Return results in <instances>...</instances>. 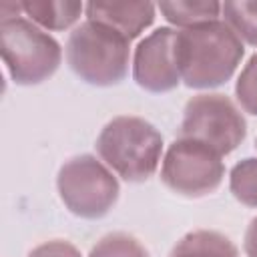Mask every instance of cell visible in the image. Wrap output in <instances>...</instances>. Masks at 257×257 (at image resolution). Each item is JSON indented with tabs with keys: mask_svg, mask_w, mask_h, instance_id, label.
<instances>
[{
	"mask_svg": "<svg viewBox=\"0 0 257 257\" xmlns=\"http://www.w3.org/2000/svg\"><path fill=\"white\" fill-rule=\"evenodd\" d=\"M231 193L243 205L257 207V159H245L233 167Z\"/></svg>",
	"mask_w": 257,
	"mask_h": 257,
	"instance_id": "cell-14",
	"label": "cell"
},
{
	"mask_svg": "<svg viewBox=\"0 0 257 257\" xmlns=\"http://www.w3.org/2000/svg\"><path fill=\"white\" fill-rule=\"evenodd\" d=\"M175 30L159 28L149 34L135 52L133 76L151 92H167L181 82L175 58Z\"/></svg>",
	"mask_w": 257,
	"mask_h": 257,
	"instance_id": "cell-8",
	"label": "cell"
},
{
	"mask_svg": "<svg viewBox=\"0 0 257 257\" xmlns=\"http://www.w3.org/2000/svg\"><path fill=\"white\" fill-rule=\"evenodd\" d=\"M225 24L245 40L247 44H257V2H225L221 4Z\"/></svg>",
	"mask_w": 257,
	"mask_h": 257,
	"instance_id": "cell-13",
	"label": "cell"
},
{
	"mask_svg": "<svg viewBox=\"0 0 257 257\" xmlns=\"http://www.w3.org/2000/svg\"><path fill=\"white\" fill-rule=\"evenodd\" d=\"M159 10L173 24L191 28L197 24L213 22L219 16L221 4L217 2H199V0H177V2H161Z\"/></svg>",
	"mask_w": 257,
	"mask_h": 257,
	"instance_id": "cell-12",
	"label": "cell"
},
{
	"mask_svg": "<svg viewBox=\"0 0 257 257\" xmlns=\"http://www.w3.org/2000/svg\"><path fill=\"white\" fill-rule=\"evenodd\" d=\"M90 257H149V253L135 237L126 233H110L92 247Z\"/></svg>",
	"mask_w": 257,
	"mask_h": 257,
	"instance_id": "cell-15",
	"label": "cell"
},
{
	"mask_svg": "<svg viewBox=\"0 0 257 257\" xmlns=\"http://www.w3.org/2000/svg\"><path fill=\"white\" fill-rule=\"evenodd\" d=\"M235 92H237V100L241 102V106L247 112L257 114V54H253L249 62L245 64L237 80Z\"/></svg>",
	"mask_w": 257,
	"mask_h": 257,
	"instance_id": "cell-16",
	"label": "cell"
},
{
	"mask_svg": "<svg viewBox=\"0 0 257 257\" xmlns=\"http://www.w3.org/2000/svg\"><path fill=\"white\" fill-rule=\"evenodd\" d=\"M2 60L16 84H38L60 64L58 42L26 18H6L0 22Z\"/></svg>",
	"mask_w": 257,
	"mask_h": 257,
	"instance_id": "cell-4",
	"label": "cell"
},
{
	"mask_svg": "<svg viewBox=\"0 0 257 257\" xmlns=\"http://www.w3.org/2000/svg\"><path fill=\"white\" fill-rule=\"evenodd\" d=\"M22 12H26L32 22H38L50 30H62L68 28L72 22L78 20L82 12L80 2L70 0H26L20 2Z\"/></svg>",
	"mask_w": 257,
	"mask_h": 257,
	"instance_id": "cell-10",
	"label": "cell"
},
{
	"mask_svg": "<svg viewBox=\"0 0 257 257\" xmlns=\"http://www.w3.org/2000/svg\"><path fill=\"white\" fill-rule=\"evenodd\" d=\"M243 56L239 36L219 20L183 28L175 34L181 80L191 88L219 86L231 78Z\"/></svg>",
	"mask_w": 257,
	"mask_h": 257,
	"instance_id": "cell-1",
	"label": "cell"
},
{
	"mask_svg": "<svg viewBox=\"0 0 257 257\" xmlns=\"http://www.w3.org/2000/svg\"><path fill=\"white\" fill-rule=\"evenodd\" d=\"M223 173L221 155L211 147L191 139H177L165 155L161 179L177 195L203 197L221 185Z\"/></svg>",
	"mask_w": 257,
	"mask_h": 257,
	"instance_id": "cell-7",
	"label": "cell"
},
{
	"mask_svg": "<svg viewBox=\"0 0 257 257\" xmlns=\"http://www.w3.org/2000/svg\"><path fill=\"white\" fill-rule=\"evenodd\" d=\"M128 38L114 28L86 20L66 42V60L72 72L88 84H118L128 70Z\"/></svg>",
	"mask_w": 257,
	"mask_h": 257,
	"instance_id": "cell-3",
	"label": "cell"
},
{
	"mask_svg": "<svg viewBox=\"0 0 257 257\" xmlns=\"http://www.w3.org/2000/svg\"><path fill=\"white\" fill-rule=\"evenodd\" d=\"M163 151L161 133L139 116L112 118L96 139L100 159L124 181L141 183L153 177Z\"/></svg>",
	"mask_w": 257,
	"mask_h": 257,
	"instance_id": "cell-2",
	"label": "cell"
},
{
	"mask_svg": "<svg viewBox=\"0 0 257 257\" xmlns=\"http://www.w3.org/2000/svg\"><path fill=\"white\" fill-rule=\"evenodd\" d=\"M56 185L68 211L84 219H98L106 215L118 197L116 179L90 155L66 161L58 171Z\"/></svg>",
	"mask_w": 257,
	"mask_h": 257,
	"instance_id": "cell-6",
	"label": "cell"
},
{
	"mask_svg": "<svg viewBox=\"0 0 257 257\" xmlns=\"http://www.w3.org/2000/svg\"><path fill=\"white\" fill-rule=\"evenodd\" d=\"M84 10L88 20L106 24L128 40L139 36L155 18L151 2H88Z\"/></svg>",
	"mask_w": 257,
	"mask_h": 257,
	"instance_id": "cell-9",
	"label": "cell"
},
{
	"mask_svg": "<svg viewBox=\"0 0 257 257\" xmlns=\"http://www.w3.org/2000/svg\"><path fill=\"white\" fill-rule=\"evenodd\" d=\"M171 257H237V247L217 231L187 233L171 251Z\"/></svg>",
	"mask_w": 257,
	"mask_h": 257,
	"instance_id": "cell-11",
	"label": "cell"
},
{
	"mask_svg": "<svg viewBox=\"0 0 257 257\" xmlns=\"http://www.w3.org/2000/svg\"><path fill=\"white\" fill-rule=\"evenodd\" d=\"M247 124L239 108L225 94H197L183 110L179 139H191L227 155L245 139Z\"/></svg>",
	"mask_w": 257,
	"mask_h": 257,
	"instance_id": "cell-5",
	"label": "cell"
},
{
	"mask_svg": "<svg viewBox=\"0 0 257 257\" xmlns=\"http://www.w3.org/2000/svg\"><path fill=\"white\" fill-rule=\"evenodd\" d=\"M28 257H80V253L68 241H48L32 249Z\"/></svg>",
	"mask_w": 257,
	"mask_h": 257,
	"instance_id": "cell-17",
	"label": "cell"
},
{
	"mask_svg": "<svg viewBox=\"0 0 257 257\" xmlns=\"http://www.w3.org/2000/svg\"><path fill=\"white\" fill-rule=\"evenodd\" d=\"M243 247H245L247 257H257V217L249 223V227L245 231V243H243Z\"/></svg>",
	"mask_w": 257,
	"mask_h": 257,
	"instance_id": "cell-18",
	"label": "cell"
}]
</instances>
